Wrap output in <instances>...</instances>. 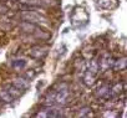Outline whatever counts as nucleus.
I'll return each instance as SVG.
<instances>
[{
  "label": "nucleus",
  "instance_id": "5",
  "mask_svg": "<svg viewBox=\"0 0 127 118\" xmlns=\"http://www.w3.org/2000/svg\"><path fill=\"white\" fill-rule=\"evenodd\" d=\"M47 52H49V47L45 45H35L29 50V55L34 58H42L47 55Z\"/></svg>",
  "mask_w": 127,
  "mask_h": 118
},
{
  "label": "nucleus",
  "instance_id": "15",
  "mask_svg": "<svg viewBox=\"0 0 127 118\" xmlns=\"http://www.w3.org/2000/svg\"><path fill=\"white\" fill-rule=\"evenodd\" d=\"M97 4L102 9H110L112 6V0H97Z\"/></svg>",
  "mask_w": 127,
  "mask_h": 118
},
{
  "label": "nucleus",
  "instance_id": "14",
  "mask_svg": "<svg viewBox=\"0 0 127 118\" xmlns=\"http://www.w3.org/2000/svg\"><path fill=\"white\" fill-rule=\"evenodd\" d=\"M91 112H92L91 107L86 106V107H82V108H80V109L77 111L76 116H77V117H89V116L91 114Z\"/></svg>",
  "mask_w": 127,
  "mask_h": 118
},
{
  "label": "nucleus",
  "instance_id": "10",
  "mask_svg": "<svg viewBox=\"0 0 127 118\" xmlns=\"http://www.w3.org/2000/svg\"><path fill=\"white\" fill-rule=\"evenodd\" d=\"M126 65H127L126 57H121V58H118V60H115L113 61V65H112L111 69L113 71H116V72H120V71H123L126 69Z\"/></svg>",
  "mask_w": 127,
  "mask_h": 118
},
{
  "label": "nucleus",
  "instance_id": "1",
  "mask_svg": "<svg viewBox=\"0 0 127 118\" xmlns=\"http://www.w3.org/2000/svg\"><path fill=\"white\" fill-rule=\"evenodd\" d=\"M20 29L23 30L24 34H26L29 36H35L36 39H40V40H46V39L50 37V34L45 32L41 27H39L37 24L24 21V23L20 24Z\"/></svg>",
  "mask_w": 127,
  "mask_h": 118
},
{
  "label": "nucleus",
  "instance_id": "8",
  "mask_svg": "<svg viewBox=\"0 0 127 118\" xmlns=\"http://www.w3.org/2000/svg\"><path fill=\"white\" fill-rule=\"evenodd\" d=\"M86 71H89L90 73H92V75L96 76L100 72L98 60H96V58H91L90 61H87V64H86Z\"/></svg>",
  "mask_w": 127,
  "mask_h": 118
},
{
  "label": "nucleus",
  "instance_id": "2",
  "mask_svg": "<svg viewBox=\"0 0 127 118\" xmlns=\"http://www.w3.org/2000/svg\"><path fill=\"white\" fill-rule=\"evenodd\" d=\"M20 18L24 21L28 23H32V24H46L47 23V18L37 11H34V9L31 10H25L20 14Z\"/></svg>",
  "mask_w": 127,
  "mask_h": 118
},
{
  "label": "nucleus",
  "instance_id": "7",
  "mask_svg": "<svg viewBox=\"0 0 127 118\" xmlns=\"http://www.w3.org/2000/svg\"><path fill=\"white\" fill-rule=\"evenodd\" d=\"M113 61H115V60L112 58L111 55H105L101 60L98 61V64H100V71H101V72H105L106 70L111 69L112 65H113Z\"/></svg>",
  "mask_w": 127,
  "mask_h": 118
},
{
  "label": "nucleus",
  "instance_id": "16",
  "mask_svg": "<svg viewBox=\"0 0 127 118\" xmlns=\"http://www.w3.org/2000/svg\"><path fill=\"white\" fill-rule=\"evenodd\" d=\"M102 116L103 117H117L118 114L117 113H113V112H110V113H103Z\"/></svg>",
  "mask_w": 127,
  "mask_h": 118
},
{
  "label": "nucleus",
  "instance_id": "13",
  "mask_svg": "<svg viewBox=\"0 0 127 118\" xmlns=\"http://www.w3.org/2000/svg\"><path fill=\"white\" fill-rule=\"evenodd\" d=\"M11 67L14 69V70H16V71H21V70H24L25 67H26V61L24 60V58H18V60H14V61H11Z\"/></svg>",
  "mask_w": 127,
  "mask_h": 118
},
{
  "label": "nucleus",
  "instance_id": "3",
  "mask_svg": "<svg viewBox=\"0 0 127 118\" xmlns=\"http://www.w3.org/2000/svg\"><path fill=\"white\" fill-rule=\"evenodd\" d=\"M36 117H42V118H49V117H64V113L60 108L55 107V106H46L45 108H42L41 111H39L36 114Z\"/></svg>",
  "mask_w": 127,
  "mask_h": 118
},
{
  "label": "nucleus",
  "instance_id": "12",
  "mask_svg": "<svg viewBox=\"0 0 127 118\" xmlns=\"http://www.w3.org/2000/svg\"><path fill=\"white\" fill-rule=\"evenodd\" d=\"M95 81H96V76H95V75L90 73L89 71H86V72L84 73V76H82V82H84L85 86L91 87V86L95 85Z\"/></svg>",
  "mask_w": 127,
  "mask_h": 118
},
{
  "label": "nucleus",
  "instance_id": "4",
  "mask_svg": "<svg viewBox=\"0 0 127 118\" xmlns=\"http://www.w3.org/2000/svg\"><path fill=\"white\" fill-rule=\"evenodd\" d=\"M95 96L98 99H111V86L108 83H100L95 90Z\"/></svg>",
  "mask_w": 127,
  "mask_h": 118
},
{
  "label": "nucleus",
  "instance_id": "17",
  "mask_svg": "<svg viewBox=\"0 0 127 118\" xmlns=\"http://www.w3.org/2000/svg\"><path fill=\"white\" fill-rule=\"evenodd\" d=\"M1 1H8V0H1Z\"/></svg>",
  "mask_w": 127,
  "mask_h": 118
},
{
  "label": "nucleus",
  "instance_id": "9",
  "mask_svg": "<svg viewBox=\"0 0 127 118\" xmlns=\"http://www.w3.org/2000/svg\"><path fill=\"white\" fill-rule=\"evenodd\" d=\"M123 91H125V83L117 82L113 86H111V99L118 97L121 93H123Z\"/></svg>",
  "mask_w": 127,
  "mask_h": 118
},
{
  "label": "nucleus",
  "instance_id": "11",
  "mask_svg": "<svg viewBox=\"0 0 127 118\" xmlns=\"http://www.w3.org/2000/svg\"><path fill=\"white\" fill-rule=\"evenodd\" d=\"M4 88L10 93V96L14 98V99H16L18 97H20L21 96V93H23V91H20L18 87H15L13 83H8V85H5L4 86Z\"/></svg>",
  "mask_w": 127,
  "mask_h": 118
},
{
  "label": "nucleus",
  "instance_id": "6",
  "mask_svg": "<svg viewBox=\"0 0 127 118\" xmlns=\"http://www.w3.org/2000/svg\"><path fill=\"white\" fill-rule=\"evenodd\" d=\"M30 80L29 78H26L25 76H21V77H18V78H15L14 81H13V85L15 86V87H18L20 91H26L29 87H30Z\"/></svg>",
  "mask_w": 127,
  "mask_h": 118
}]
</instances>
